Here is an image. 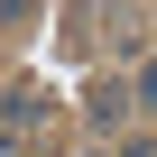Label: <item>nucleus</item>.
Returning a JSON list of instances; mask_svg holds the SVG:
<instances>
[{"label": "nucleus", "mask_w": 157, "mask_h": 157, "mask_svg": "<svg viewBox=\"0 0 157 157\" xmlns=\"http://www.w3.org/2000/svg\"><path fill=\"white\" fill-rule=\"evenodd\" d=\"M139 93H148V102H157V65H148V74H139Z\"/></svg>", "instance_id": "obj_1"}]
</instances>
